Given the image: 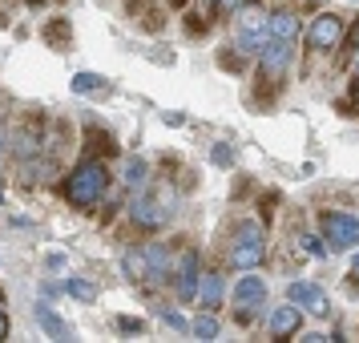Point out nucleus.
<instances>
[{
    "label": "nucleus",
    "mask_w": 359,
    "mask_h": 343,
    "mask_svg": "<svg viewBox=\"0 0 359 343\" xmlns=\"http://www.w3.org/2000/svg\"><path fill=\"white\" fill-rule=\"evenodd\" d=\"M105 190H109V170H105V162H97V158H85V162H77L73 170H69L65 198L73 202V206L89 210V206H97L101 198H105Z\"/></svg>",
    "instance_id": "f257e3e1"
},
{
    "label": "nucleus",
    "mask_w": 359,
    "mask_h": 343,
    "mask_svg": "<svg viewBox=\"0 0 359 343\" xmlns=\"http://www.w3.org/2000/svg\"><path fill=\"white\" fill-rule=\"evenodd\" d=\"M266 255V230L259 222H243V227L234 230V238H230V267H238V271H255Z\"/></svg>",
    "instance_id": "f03ea898"
},
{
    "label": "nucleus",
    "mask_w": 359,
    "mask_h": 343,
    "mask_svg": "<svg viewBox=\"0 0 359 343\" xmlns=\"http://www.w3.org/2000/svg\"><path fill=\"white\" fill-rule=\"evenodd\" d=\"M170 202H174V198L165 194V190H146V186H142L130 202V218L142 230H158V227H165V218H170Z\"/></svg>",
    "instance_id": "7ed1b4c3"
},
{
    "label": "nucleus",
    "mask_w": 359,
    "mask_h": 343,
    "mask_svg": "<svg viewBox=\"0 0 359 343\" xmlns=\"http://www.w3.org/2000/svg\"><path fill=\"white\" fill-rule=\"evenodd\" d=\"M323 234L335 250H347V246H359V218L343 210H323Z\"/></svg>",
    "instance_id": "20e7f679"
},
{
    "label": "nucleus",
    "mask_w": 359,
    "mask_h": 343,
    "mask_svg": "<svg viewBox=\"0 0 359 343\" xmlns=\"http://www.w3.org/2000/svg\"><path fill=\"white\" fill-rule=\"evenodd\" d=\"M266 45V20H262L259 8H243V20H238V36H234V49L238 53H262Z\"/></svg>",
    "instance_id": "39448f33"
},
{
    "label": "nucleus",
    "mask_w": 359,
    "mask_h": 343,
    "mask_svg": "<svg viewBox=\"0 0 359 343\" xmlns=\"http://www.w3.org/2000/svg\"><path fill=\"white\" fill-rule=\"evenodd\" d=\"M343 41V17H335V13H319V17L311 20V29H307V45L315 53H327V49H335Z\"/></svg>",
    "instance_id": "423d86ee"
},
{
    "label": "nucleus",
    "mask_w": 359,
    "mask_h": 343,
    "mask_svg": "<svg viewBox=\"0 0 359 343\" xmlns=\"http://www.w3.org/2000/svg\"><path fill=\"white\" fill-rule=\"evenodd\" d=\"M291 57H294V41H275V36H266V45H262V73L283 77L287 65H291Z\"/></svg>",
    "instance_id": "0eeeda50"
},
{
    "label": "nucleus",
    "mask_w": 359,
    "mask_h": 343,
    "mask_svg": "<svg viewBox=\"0 0 359 343\" xmlns=\"http://www.w3.org/2000/svg\"><path fill=\"white\" fill-rule=\"evenodd\" d=\"M230 299L243 307V315L250 307H259L262 299H266V283H262V275H243L238 283H234V291H230Z\"/></svg>",
    "instance_id": "6e6552de"
},
{
    "label": "nucleus",
    "mask_w": 359,
    "mask_h": 343,
    "mask_svg": "<svg viewBox=\"0 0 359 343\" xmlns=\"http://www.w3.org/2000/svg\"><path fill=\"white\" fill-rule=\"evenodd\" d=\"M174 271H178V295L182 299H194L198 295V250H182V259H178V267H174Z\"/></svg>",
    "instance_id": "1a4fd4ad"
},
{
    "label": "nucleus",
    "mask_w": 359,
    "mask_h": 343,
    "mask_svg": "<svg viewBox=\"0 0 359 343\" xmlns=\"http://www.w3.org/2000/svg\"><path fill=\"white\" fill-rule=\"evenodd\" d=\"M287 299H291L294 307H307V311H315V315H327V299L315 283H291V287H287Z\"/></svg>",
    "instance_id": "9d476101"
},
{
    "label": "nucleus",
    "mask_w": 359,
    "mask_h": 343,
    "mask_svg": "<svg viewBox=\"0 0 359 343\" xmlns=\"http://www.w3.org/2000/svg\"><path fill=\"white\" fill-rule=\"evenodd\" d=\"M266 36H275V41H294L299 36V17H294L291 8H278L266 17Z\"/></svg>",
    "instance_id": "9b49d317"
},
{
    "label": "nucleus",
    "mask_w": 359,
    "mask_h": 343,
    "mask_svg": "<svg viewBox=\"0 0 359 343\" xmlns=\"http://www.w3.org/2000/svg\"><path fill=\"white\" fill-rule=\"evenodd\" d=\"M303 327V311L294 307V303H287V307H275V315H271V335L275 339H283V335H294Z\"/></svg>",
    "instance_id": "f8f14e48"
},
{
    "label": "nucleus",
    "mask_w": 359,
    "mask_h": 343,
    "mask_svg": "<svg viewBox=\"0 0 359 343\" xmlns=\"http://www.w3.org/2000/svg\"><path fill=\"white\" fill-rule=\"evenodd\" d=\"M33 319L45 327V331H49L53 339H73V327H69L65 319H61V315L49 307V303H36V307H33Z\"/></svg>",
    "instance_id": "ddd939ff"
},
{
    "label": "nucleus",
    "mask_w": 359,
    "mask_h": 343,
    "mask_svg": "<svg viewBox=\"0 0 359 343\" xmlns=\"http://www.w3.org/2000/svg\"><path fill=\"white\" fill-rule=\"evenodd\" d=\"M142 255H146V278H165L170 275V250H165L162 243H149Z\"/></svg>",
    "instance_id": "4468645a"
},
{
    "label": "nucleus",
    "mask_w": 359,
    "mask_h": 343,
    "mask_svg": "<svg viewBox=\"0 0 359 343\" xmlns=\"http://www.w3.org/2000/svg\"><path fill=\"white\" fill-rule=\"evenodd\" d=\"M218 299H222V275L206 271L202 275V307H218Z\"/></svg>",
    "instance_id": "2eb2a0df"
},
{
    "label": "nucleus",
    "mask_w": 359,
    "mask_h": 343,
    "mask_svg": "<svg viewBox=\"0 0 359 343\" xmlns=\"http://www.w3.org/2000/svg\"><path fill=\"white\" fill-rule=\"evenodd\" d=\"M69 85H73V93L89 97V93H101V89H105V77H97V73H77Z\"/></svg>",
    "instance_id": "dca6fc26"
},
{
    "label": "nucleus",
    "mask_w": 359,
    "mask_h": 343,
    "mask_svg": "<svg viewBox=\"0 0 359 343\" xmlns=\"http://www.w3.org/2000/svg\"><path fill=\"white\" fill-rule=\"evenodd\" d=\"M121 271L130 278H146V255H142V250H126V255H121Z\"/></svg>",
    "instance_id": "f3484780"
},
{
    "label": "nucleus",
    "mask_w": 359,
    "mask_h": 343,
    "mask_svg": "<svg viewBox=\"0 0 359 343\" xmlns=\"http://www.w3.org/2000/svg\"><path fill=\"white\" fill-rule=\"evenodd\" d=\"M126 186H130V190H142V186H146V162H142V158H130V162H126Z\"/></svg>",
    "instance_id": "a211bd4d"
},
{
    "label": "nucleus",
    "mask_w": 359,
    "mask_h": 343,
    "mask_svg": "<svg viewBox=\"0 0 359 343\" xmlns=\"http://www.w3.org/2000/svg\"><path fill=\"white\" fill-rule=\"evenodd\" d=\"M61 291H69L73 299H81V303H93V299H97V291H93L85 278H65V287H61Z\"/></svg>",
    "instance_id": "6ab92c4d"
},
{
    "label": "nucleus",
    "mask_w": 359,
    "mask_h": 343,
    "mask_svg": "<svg viewBox=\"0 0 359 343\" xmlns=\"http://www.w3.org/2000/svg\"><path fill=\"white\" fill-rule=\"evenodd\" d=\"M190 331H194L198 339H214L218 335V319L214 315H198L194 323H190Z\"/></svg>",
    "instance_id": "aec40b11"
},
{
    "label": "nucleus",
    "mask_w": 359,
    "mask_h": 343,
    "mask_svg": "<svg viewBox=\"0 0 359 343\" xmlns=\"http://www.w3.org/2000/svg\"><path fill=\"white\" fill-rule=\"evenodd\" d=\"M299 246H303L307 255H315V259H327V243L315 238V234H299Z\"/></svg>",
    "instance_id": "412c9836"
},
{
    "label": "nucleus",
    "mask_w": 359,
    "mask_h": 343,
    "mask_svg": "<svg viewBox=\"0 0 359 343\" xmlns=\"http://www.w3.org/2000/svg\"><path fill=\"white\" fill-rule=\"evenodd\" d=\"M210 162H214V166H222V170H226V166H234V146L218 142V146L210 149Z\"/></svg>",
    "instance_id": "4be33fe9"
},
{
    "label": "nucleus",
    "mask_w": 359,
    "mask_h": 343,
    "mask_svg": "<svg viewBox=\"0 0 359 343\" xmlns=\"http://www.w3.org/2000/svg\"><path fill=\"white\" fill-rule=\"evenodd\" d=\"M117 331H126V335H142L146 323H142V319H133V315H121V319H117Z\"/></svg>",
    "instance_id": "5701e85b"
},
{
    "label": "nucleus",
    "mask_w": 359,
    "mask_h": 343,
    "mask_svg": "<svg viewBox=\"0 0 359 343\" xmlns=\"http://www.w3.org/2000/svg\"><path fill=\"white\" fill-rule=\"evenodd\" d=\"M162 319H165V327H174V331H186V327H190V323L178 315V311H170V315H162Z\"/></svg>",
    "instance_id": "b1692460"
},
{
    "label": "nucleus",
    "mask_w": 359,
    "mask_h": 343,
    "mask_svg": "<svg viewBox=\"0 0 359 343\" xmlns=\"http://www.w3.org/2000/svg\"><path fill=\"white\" fill-rule=\"evenodd\" d=\"M53 267V271H61V267H65V255H49V259H45Z\"/></svg>",
    "instance_id": "393cba45"
},
{
    "label": "nucleus",
    "mask_w": 359,
    "mask_h": 343,
    "mask_svg": "<svg viewBox=\"0 0 359 343\" xmlns=\"http://www.w3.org/2000/svg\"><path fill=\"white\" fill-rule=\"evenodd\" d=\"M4 335H8V315L0 311V339H4Z\"/></svg>",
    "instance_id": "a878e982"
},
{
    "label": "nucleus",
    "mask_w": 359,
    "mask_h": 343,
    "mask_svg": "<svg viewBox=\"0 0 359 343\" xmlns=\"http://www.w3.org/2000/svg\"><path fill=\"white\" fill-rule=\"evenodd\" d=\"M351 271H355V275H359V250H355V259H351Z\"/></svg>",
    "instance_id": "bb28decb"
},
{
    "label": "nucleus",
    "mask_w": 359,
    "mask_h": 343,
    "mask_svg": "<svg viewBox=\"0 0 359 343\" xmlns=\"http://www.w3.org/2000/svg\"><path fill=\"white\" fill-rule=\"evenodd\" d=\"M222 4H226V8H238V4H243V0H222Z\"/></svg>",
    "instance_id": "cd10ccee"
},
{
    "label": "nucleus",
    "mask_w": 359,
    "mask_h": 343,
    "mask_svg": "<svg viewBox=\"0 0 359 343\" xmlns=\"http://www.w3.org/2000/svg\"><path fill=\"white\" fill-rule=\"evenodd\" d=\"M355 73H359V57H355Z\"/></svg>",
    "instance_id": "c85d7f7f"
},
{
    "label": "nucleus",
    "mask_w": 359,
    "mask_h": 343,
    "mask_svg": "<svg viewBox=\"0 0 359 343\" xmlns=\"http://www.w3.org/2000/svg\"><path fill=\"white\" fill-rule=\"evenodd\" d=\"M0 149H4V137H0Z\"/></svg>",
    "instance_id": "c756f323"
}]
</instances>
